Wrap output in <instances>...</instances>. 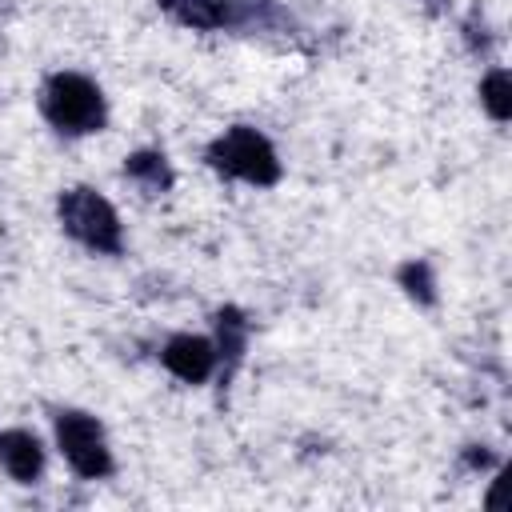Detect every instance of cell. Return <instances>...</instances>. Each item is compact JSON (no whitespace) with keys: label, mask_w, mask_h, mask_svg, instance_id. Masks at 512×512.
<instances>
[{"label":"cell","mask_w":512,"mask_h":512,"mask_svg":"<svg viewBox=\"0 0 512 512\" xmlns=\"http://www.w3.org/2000/svg\"><path fill=\"white\" fill-rule=\"evenodd\" d=\"M208 168L228 176V180H244V184H256V188H268L280 180V156L276 148L268 144L264 132L248 128V124H236L228 132H220L208 152H204Z\"/></svg>","instance_id":"cell-1"},{"label":"cell","mask_w":512,"mask_h":512,"mask_svg":"<svg viewBox=\"0 0 512 512\" xmlns=\"http://www.w3.org/2000/svg\"><path fill=\"white\" fill-rule=\"evenodd\" d=\"M40 108H44V120L64 132V136H88V132H100L104 128V92L80 76V72H56L48 76L44 92H40Z\"/></svg>","instance_id":"cell-2"},{"label":"cell","mask_w":512,"mask_h":512,"mask_svg":"<svg viewBox=\"0 0 512 512\" xmlns=\"http://www.w3.org/2000/svg\"><path fill=\"white\" fill-rule=\"evenodd\" d=\"M56 212H60L64 232H68L72 240H80L84 248L104 252V256H116V252H120V244H124V236H120V216H116V208H112L100 192H92V188H68V192L60 196Z\"/></svg>","instance_id":"cell-3"},{"label":"cell","mask_w":512,"mask_h":512,"mask_svg":"<svg viewBox=\"0 0 512 512\" xmlns=\"http://www.w3.org/2000/svg\"><path fill=\"white\" fill-rule=\"evenodd\" d=\"M56 444H60V452H64V460L76 476L100 480V476L112 472V452L104 444V432H100L96 416L76 412V408L60 412L56 416Z\"/></svg>","instance_id":"cell-4"},{"label":"cell","mask_w":512,"mask_h":512,"mask_svg":"<svg viewBox=\"0 0 512 512\" xmlns=\"http://www.w3.org/2000/svg\"><path fill=\"white\" fill-rule=\"evenodd\" d=\"M160 360H164V368L176 376V380H184V384H204L208 376H212V368H216V344H208L204 336H172L168 344H164V352H160Z\"/></svg>","instance_id":"cell-5"},{"label":"cell","mask_w":512,"mask_h":512,"mask_svg":"<svg viewBox=\"0 0 512 512\" xmlns=\"http://www.w3.org/2000/svg\"><path fill=\"white\" fill-rule=\"evenodd\" d=\"M0 464H4V472L12 480L32 484L44 472V448H40V440L32 432L8 428V432H0Z\"/></svg>","instance_id":"cell-6"},{"label":"cell","mask_w":512,"mask_h":512,"mask_svg":"<svg viewBox=\"0 0 512 512\" xmlns=\"http://www.w3.org/2000/svg\"><path fill=\"white\" fill-rule=\"evenodd\" d=\"M124 176L136 184V188H144L148 196H160V192H168L172 188V164H168V156L164 152H152V148H140V152H132L128 160H124Z\"/></svg>","instance_id":"cell-7"},{"label":"cell","mask_w":512,"mask_h":512,"mask_svg":"<svg viewBox=\"0 0 512 512\" xmlns=\"http://www.w3.org/2000/svg\"><path fill=\"white\" fill-rule=\"evenodd\" d=\"M212 320H216V360H224V368L232 372L244 360V348H248V320L232 304L220 308Z\"/></svg>","instance_id":"cell-8"},{"label":"cell","mask_w":512,"mask_h":512,"mask_svg":"<svg viewBox=\"0 0 512 512\" xmlns=\"http://www.w3.org/2000/svg\"><path fill=\"white\" fill-rule=\"evenodd\" d=\"M280 24L276 0H224V28L236 32H268Z\"/></svg>","instance_id":"cell-9"},{"label":"cell","mask_w":512,"mask_h":512,"mask_svg":"<svg viewBox=\"0 0 512 512\" xmlns=\"http://www.w3.org/2000/svg\"><path fill=\"white\" fill-rule=\"evenodd\" d=\"M156 4L184 28H196V32L224 28V0H156Z\"/></svg>","instance_id":"cell-10"},{"label":"cell","mask_w":512,"mask_h":512,"mask_svg":"<svg viewBox=\"0 0 512 512\" xmlns=\"http://www.w3.org/2000/svg\"><path fill=\"white\" fill-rule=\"evenodd\" d=\"M480 104H484V112H488L496 124H504V120L512 116V80H508L504 68H492V72L480 80Z\"/></svg>","instance_id":"cell-11"},{"label":"cell","mask_w":512,"mask_h":512,"mask_svg":"<svg viewBox=\"0 0 512 512\" xmlns=\"http://www.w3.org/2000/svg\"><path fill=\"white\" fill-rule=\"evenodd\" d=\"M396 280H400V288H404L416 304H436V276H432V264H428V260H408V264H400Z\"/></svg>","instance_id":"cell-12"},{"label":"cell","mask_w":512,"mask_h":512,"mask_svg":"<svg viewBox=\"0 0 512 512\" xmlns=\"http://www.w3.org/2000/svg\"><path fill=\"white\" fill-rule=\"evenodd\" d=\"M464 36H468V44L476 48V52H488V44H492V36H488V28H484V20H480V12L464 24Z\"/></svg>","instance_id":"cell-13"},{"label":"cell","mask_w":512,"mask_h":512,"mask_svg":"<svg viewBox=\"0 0 512 512\" xmlns=\"http://www.w3.org/2000/svg\"><path fill=\"white\" fill-rule=\"evenodd\" d=\"M464 460H468L472 468H488V464H492V456H488V452H476V448H468V456H464Z\"/></svg>","instance_id":"cell-14"}]
</instances>
